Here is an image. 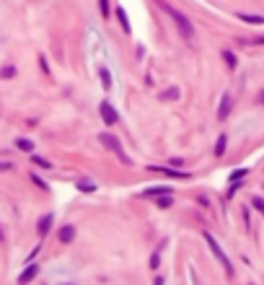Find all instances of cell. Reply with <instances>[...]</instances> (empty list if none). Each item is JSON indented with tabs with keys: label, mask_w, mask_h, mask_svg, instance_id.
Masks as SVG:
<instances>
[{
	"label": "cell",
	"mask_w": 264,
	"mask_h": 285,
	"mask_svg": "<svg viewBox=\"0 0 264 285\" xmlns=\"http://www.w3.org/2000/svg\"><path fill=\"white\" fill-rule=\"evenodd\" d=\"M31 164H36L39 169H52V164H50L47 158H39V156H34V158H31Z\"/></svg>",
	"instance_id": "44dd1931"
},
{
	"label": "cell",
	"mask_w": 264,
	"mask_h": 285,
	"mask_svg": "<svg viewBox=\"0 0 264 285\" xmlns=\"http://www.w3.org/2000/svg\"><path fill=\"white\" fill-rule=\"evenodd\" d=\"M156 205H158L161 210H166V208H171V205H173V197H171V194H161Z\"/></svg>",
	"instance_id": "ac0fdd59"
},
{
	"label": "cell",
	"mask_w": 264,
	"mask_h": 285,
	"mask_svg": "<svg viewBox=\"0 0 264 285\" xmlns=\"http://www.w3.org/2000/svg\"><path fill=\"white\" fill-rule=\"evenodd\" d=\"M52 223H55V215H52V213H47V215H41V218H39V223H36V231H39V236H41V238L50 233Z\"/></svg>",
	"instance_id": "8992f818"
},
{
	"label": "cell",
	"mask_w": 264,
	"mask_h": 285,
	"mask_svg": "<svg viewBox=\"0 0 264 285\" xmlns=\"http://www.w3.org/2000/svg\"><path fill=\"white\" fill-rule=\"evenodd\" d=\"M226 143H228V138H226V135H220V138H217V143H215V156H217V158L226 153Z\"/></svg>",
	"instance_id": "9a60e30c"
},
{
	"label": "cell",
	"mask_w": 264,
	"mask_h": 285,
	"mask_svg": "<svg viewBox=\"0 0 264 285\" xmlns=\"http://www.w3.org/2000/svg\"><path fill=\"white\" fill-rule=\"evenodd\" d=\"M205 241H207V247H210V252L215 254V259H217V262H220V265H223V267H226V275H228V277H233V267H231V259L226 257V252H223V249H220V244H217V241L212 238V233H207V231H205Z\"/></svg>",
	"instance_id": "3957f363"
},
{
	"label": "cell",
	"mask_w": 264,
	"mask_h": 285,
	"mask_svg": "<svg viewBox=\"0 0 264 285\" xmlns=\"http://www.w3.org/2000/svg\"><path fill=\"white\" fill-rule=\"evenodd\" d=\"M99 112H101V119H104V125H109V127L119 122L117 109H114L112 104H109V101H101V104H99Z\"/></svg>",
	"instance_id": "277c9868"
},
{
	"label": "cell",
	"mask_w": 264,
	"mask_h": 285,
	"mask_svg": "<svg viewBox=\"0 0 264 285\" xmlns=\"http://www.w3.org/2000/svg\"><path fill=\"white\" fill-rule=\"evenodd\" d=\"M117 18H119V24H122L124 34H129V31H132V26H129V18H127V13H124V8H122V6L117 8Z\"/></svg>",
	"instance_id": "7c38bea8"
},
{
	"label": "cell",
	"mask_w": 264,
	"mask_h": 285,
	"mask_svg": "<svg viewBox=\"0 0 264 285\" xmlns=\"http://www.w3.org/2000/svg\"><path fill=\"white\" fill-rule=\"evenodd\" d=\"M158 262H161V252H156V254H153V257H150V267H153V270H156V267H158Z\"/></svg>",
	"instance_id": "d4e9b609"
},
{
	"label": "cell",
	"mask_w": 264,
	"mask_h": 285,
	"mask_svg": "<svg viewBox=\"0 0 264 285\" xmlns=\"http://www.w3.org/2000/svg\"><path fill=\"white\" fill-rule=\"evenodd\" d=\"M231 106H233L231 96H228V94H223V101H220V106H217V119H220V122H223V119L231 114Z\"/></svg>",
	"instance_id": "52a82bcc"
},
{
	"label": "cell",
	"mask_w": 264,
	"mask_h": 285,
	"mask_svg": "<svg viewBox=\"0 0 264 285\" xmlns=\"http://www.w3.org/2000/svg\"><path fill=\"white\" fill-rule=\"evenodd\" d=\"M182 96V91L179 89H176V86H171V89H166V91H161V101H176V99H179Z\"/></svg>",
	"instance_id": "30bf717a"
},
{
	"label": "cell",
	"mask_w": 264,
	"mask_h": 285,
	"mask_svg": "<svg viewBox=\"0 0 264 285\" xmlns=\"http://www.w3.org/2000/svg\"><path fill=\"white\" fill-rule=\"evenodd\" d=\"M57 238L62 241V244H73V238H75V226H62Z\"/></svg>",
	"instance_id": "ba28073f"
},
{
	"label": "cell",
	"mask_w": 264,
	"mask_h": 285,
	"mask_svg": "<svg viewBox=\"0 0 264 285\" xmlns=\"http://www.w3.org/2000/svg\"><path fill=\"white\" fill-rule=\"evenodd\" d=\"M251 205H254L259 213H264V200H261V197H254V200H251Z\"/></svg>",
	"instance_id": "cb8c5ba5"
},
{
	"label": "cell",
	"mask_w": 264,
	"mask_h": 285,
	"mask_svg": "<svg viewBox=\"0 0 264 285\" xmlns=\"http://www.w3.org/2000/svg\"><path fill=\"white\" fill-rule=\"evenodd\" d=\"M223 60H226V65H228V68H231V70H236V65H238V60H236V55H233L231 50H226V52H223Z\"/></svg>",
	"instance_id": "e0dca14e"
},
{
	"label": "cell",
	"mask_w": 264,
	"mask_h": 285,
	"mask_svg": "<svg viewBox=\"0 0 264 285\" xmlns=\"http://www.w3.org/2000/svg\"><path fill=\"white\" fill-rule=\"evenodd\" d=\"M99 143L104 145V148H109L112 153H117V156L122 158V164L124 166H132V158L124 153V148H122V143H119V138H114V135H109V133H101L99 135Z\"/></svg>",
	"instance_id": "7a4b0ae2"
},
{
	"label": "cell",
	"mask_w": 264,
	"mask_h": 285,
	"mask_svg": "<svg viewBox=\"0 0 264 285\" xmlns=\"http://www.w3.org/2000/svg\"><path fill=\"white\" fill-rule=\"evenodd\" d=\"M241 21H246V24H264V16H254V13H238Z\"/></svg>",
	"instance_id": "4fadbf2b"
},
{
	"label": "cell",
	"mask_w": 264,
	"mask_h": 285,
	"mask_svg": "<svg viewBox=\"0 0 264 285\" xmlns=\"http://www.w3.org/2000/svg\"><path fill=\"white\" fill-rule=\"evenodd\" d=\"M31 182H34L36 187H41V189H47V184H44V182H41V179L36 177V174H31Z\"/></svg>",
	"instance_id": "484cf974"
},
{
	"label": "cell",
	"mask_w": 264,
	"mask_h": 285,
	"mask_svg": "<svg viewBox=\"0 0 264 285\" xmlns=\"http://www.w3.org/2000/svg\"><path fill=\"white\" fill-rule=\"evenodd\" d=\"M16 145H18V150H26V153H31V150H34V143H31L29 138H18V140H16Z\"/></svg>",
	"instance_id": "2e32d148"
},
{
	"label": "cell",
	"mask_w": 264,
	"mask_h": 285,
	"mask_svg": "<svg viewBox=\"0 0 264 285\" xmlns=\"http://www.w3.org/2000/svg\"><path fill=\"white\" fill-rule=\"evenodd\" d=\"M246 174H249V169H236V171L231 174V182H241V179L246 177Z\"/></svg>",
	"instance_id": "ffe728a7"
},
{
	"label": "cell",
	"mask_w": 264,
	"mask_h": 285,
	"mask_svg": "<svg viewBox=\"0 0 264 285\" xmlns=\"http://www.w3.org/2000/svg\"><path fill=\"white\" fill-rule=\"evenodd\" d=\"M11 169H13V166H11L8 161H0V171H11Z\"/></svg>",
	"instance_id": "83f0119b"
},
{
	"label": "cell",
	"mask_w": 264,
	"mask_h": 285,
	"mask_svg": "<svg viewBox=\"0 0 264 285\" xmlns=\"http://www.w3.org/2000/svg\"><path fill=\"white\" fill-rule=\"evenodd\" d=\"M13 75H16V68H13V65H6V68L0 70V78H13Z\"/></svg>",
	"instance_id": "7402d4cb"
},
{
	"label": "cell",
	"mask_w": 264,
	"mask_h": 285,
	"mask_svg": "<svg viewBox=\"0 0 264 285\" xmlns=\"http://www.w3.org/2000/svg\"><path fill=\"white\" fill-rule=\"evenodd\" d=\"M99 6H101V16L109 18V0H99Z\"/></svg>",
	"instance_id": "603a6c76"
},
{
	"label": "cell",
	"mask_w": 264,
	"mask_h": 285,
	"mask_svg": "<svg viewBox=\"0 0 264 285\" xmlns=\"http://www.w3.org/2000/svg\"><path fill=\"white\" fill-rule=\"evenodd\" d=\"M158 6H161V8H163V11L171 16V18H173V24L179 26V31H182V36H184V39H192V36H194V26H192V21H189V18L182 13V11H176L173 6L163 3V0H158Z\"/></svg>",
	"instance_id": "6da1fadb"
},
{
	"label": "cell",
	"mask_w": 264,
	"mask_h": 285,
	"mask_svg": "<svg viewBox=\"0 0 264 285\" xmlns=\"http://www.w3.org/2000/svg\"><path fill=\"white\" fill-rule=\"evenodd\" d=\"M161 194H171V187H150L143 192V197H161Z\"/></svg>",
	"instance_id": "8fae6325"
},
{
	"label": "cell",
	"mask_w": 264,
	"mask_h": 285,
	"mask_svg": "<svg viewBox=\"0 0 264 285\" xmlns=\"http://www.w3.org/2000/svg\"><path fill=\"white\" fill-rule=\"evenodd\" d=\"M168 164H171V166H176V169H182V164H184V161H182V158H171Z\"/></svg>",
	"instance_id": "4316f807"
},
{
	"label": "cell",
	"mask_w": 264,
	"mask_h": 285,
	"mask_svg": "<svg viewBox=\"0 0 264 285\" xmlns=\"http://www.w3.org/2000/svg\"><path fill=\"white\" fill-rule=\"evenodd\" d=\"M99 75H101V86L109 91V89H112V73H109L106 68H101V70H99Z\"/></svg>",
	"instance_id": "5bb4252c"
},
{
	"label": "cell",
	"mask_w": 264,
	"mask_h": 285,
	"mask_svg": "<svg viewBox=\"0 0 264 285\" xmlns=\"http://www.w3.org/2000/svg\"><path fill=\"white\" fill-rule=\"evenodd\" d=\"M256 101H259V104H261V106H264V91H261V94H259V96H256Z\"/></svg>",
	"instance_id": "f1b7e54d"
},
{
	"label": "cell",
	"mask_w": 264,
	"mask_h": 285,
	"mask_svg": "<svg viewBox=\"0 0 264 285\" xmlns=\"http://www.w3.org/2000/svg\"><path fill=\"white\" fill-rule=\"evenodd\" d=\"M150 171H156V174H163V177H173V179H189V174L187 171H179V169H166V166H148Z\"/></svg>",
	"instance_id": "5b68a950"
},
{
	"label": "cell",
	"mask_w": 264,
	"mask_h": 285,
	"mask_svg": "<svg viewBox=\"0 0 264 285\" xmlns=\"http://www.w3.org/2000/svg\"><path fill=\"white\" fill-rule=\"evenodd\" d=\"M36 272H39V265H29L24 272L18 275V282H29V280H34V277H36Z\"/></svg>",
	"instance_id": "9c48e42d"
},
{
	"label": "cell",
	"mask_w": 264,
	"mask_h": 285,
	"mask_svg": "<svg viewBox=\"0 0 264 285\" xmlns=\"http://www.w3.org/2000/svg\"><path fill=\"white\" fill-rule=\"evenodd\" d=\"M75 187H78L80 192H96V184H94V182H88V179H80Z\"/></svg>",
	"instance_id": "d6986e66"
}]
</instances>
